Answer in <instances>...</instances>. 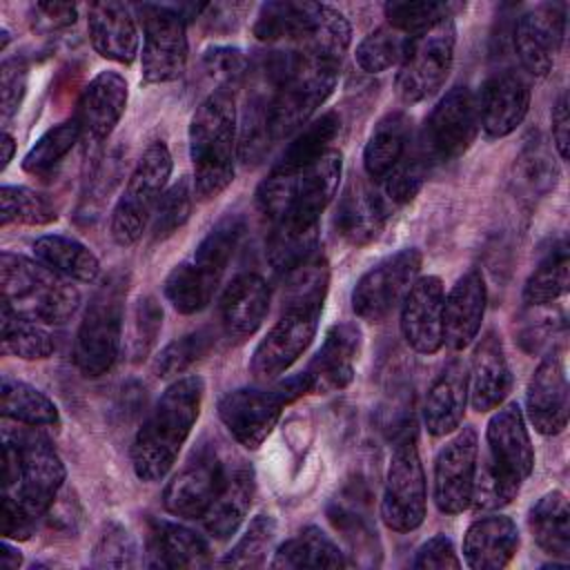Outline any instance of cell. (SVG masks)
I'll return each mask as SVG.
<instances>
[{"label":"cell","mask_w":570,"mask_h":570,"mask_svg":"<svg viewBox=\"0 0 570 570\" xmlns=\"http://www.w3.org/2000/svg\"><path fill=\"white\" fill-rule=\"evenodd\" d=\"M327 287L330 265L321 254L287 274L281 316L249 358V372L256 381L278 379L305 354L316 336Z\"/></svg>","instance_id":"cell-1"},{"label":"cell","mask_w":570,"mask_h":570,"mask_svg":"<svg viewBox=\"0 0 570 570\" xmlns=\"http://www.w3.org/2000/svg\"><path fill=\"white\" fill-rule=\"evenodd\" d=\"M534 470V448L519 403H501L485 425V452L476 459L472 505L492 512L510 505Z\"/></svg>","instance_id":"cell-2"},{"label":"cell","mask_w":570,"mask_h":570,"mask_svg":"<svg viewBox=\"0 0 570 570\" xmlns=\"http://www.w3.org/2000/svg\"><path fill=\"white\" fill-rule=\"evenodd\" d=\"M205 383L200 376H178L158 396L131 443V468L145 483L167 476L198 421Z\"/></svg>","instance_id":"cell-3"},{"label":"cell","mask_w":570,"mask_h":570,"mask_svg":"<svg viewBox=\"0 0 570 570\" xmlns=\"http://www.w3.org/2000/svg\"><path fill=\"white\" fill-rule=\"evenodd\" d=\"M238 111L234 89L216 87L189 120V160L194 196L203 203L220 196L234 180Z\"/></svg>","instance_id":"cell-4"},{"label":"cell","mask_w":570,"mask_h":570,"mask_svg":"<svg viewBox=\"0 0 570 570\" xmlns=\"http://www.w3.org/2000/svg\"><path fill=\"white\" fill-rule=\"evenodd\" d=\"M0 289L4 307L45 325L69 321L82 301L73 281L11 252L0 254Z\"/></svg>","instance_id":"cell-5"},{"label":"cell","mask_w":570,"mask_h":570,"mask_svg":"<svg viewBox=\"0 0 570 570\" xmlns=\"http://www.w3.org/2000/svg\"><path fill=\"white\" fill-rule=\"evenodd\" d=\"M243 232L245 225L240 216L220 218L198 243L194 254L167 274L163 292L176 312L196 314L212 303Z\"/></svg>","instance_id":"cell-6"},{"label":"cell","mask_w":570,"mask_h":570,"mask_svg":"<svg viewBox=\"0 0 570 570\" xmlns=\"http://www.w3.org/2000/svg\"><path fill=\"white\" fill-rule=\"evenodd\" d=\"M341 171L343 156L334 147L301 169L285 171L272 167L256 189V203L269 220L285 216L321 220V214L336 196Z\"/></svg>","instance_id":"cell-7"},{"label":"cell","mask_w":570,"mask_h":570,"mask_svg":"<svg viewBox=\"0 0 570 570\" xmlns=\"http://www.w3.org/2000/svg\"><path fill=\"white\" fill-rule=\"evenodd\" d=\"M65 483V465L49 439L38 432H7L2 445V488L33 517H45Z\"/></svg>","instance_id":"cell-8"},{"label":"cell","mask_w":570,"mask_h":570,"mask_svg":"<svg viewBox=\"0 0 570 570\" xmlns=\"http://www.w3.org/2000/svg\"><path fill=\"white\" fill-rule=\"evenodd\" d=\"M341 67L289 51V62L267 96V134L272 142L303 129L314 111L330 98Z\"/></svg>","instance_id":"cell-9"},{"label":"cell","mask_w":570,"mask_h":570,"mask_svg":"<svg viewBox=\"0 0 570 570\" xmlns=\"http://www.w3.org/2000/svg\"><path fill=\"white\" fill-rule=\"evenodd\" d=\"M127 287V272L116 269L89 298L73 345V363L82 376H102L116 363L122 343Z\"/></svg>","instance_id":"cell-10"},{"label":"cell","mask_w":570,"mask_h":570,"mask_svg":"<svg viewBox=\"0 0 570 570\" xmlns=\"http://www.w3.org/2000/svg\"><path fill=\"white\" fill-rule=\"evenodd\" d=\"M171 174V154L165 140H154L147 145L142 156L138 158L129 180L118 196L114 212H111V238L129 247L134 245L156 212L160 196L165 194L167 180Z\"/></svg>","instance_id":"cell-11"},{"label":"cell","mask_w":570,"mask_h":570,"mask_svg":"<svg viewBox=\"0 0 570 570\" xmlns=\"http://www.w3.org/2000/svg\"><path fill=\"white\" fill-rule=\"evenodd\" d=\"M479 129L476 96L470 87L456 85L428 114L414 149L428 169L441 167L461 158Z\"/></svg>","instance_id":"cell-12"},{"label":"cell","mask_w":570,"mask_h":570,"mask_svg":"<svg viewBox=\"0 0 570 570\" xmlns=\"http://www.w3.org/2000/svg\"><path fill=\"white\" fill-rule=\"evenodd\" d=\"M425 510L428 490L416 445V432L403 430L394 441L387 463L381 519L394 532H412L423 523Z\"/></svg>","instance_id":"cell-13"},{"label":"cell","mask_w":570,"mask_h":570,"mask_svg":"<svg viewBox=\"0 0 570 570\" xmlns=\"http://www.w3.org/2000/svg\"><path fill=\"white\" fill-rule=\"evenodd\" d=\"M454 47L456 27L452 18L412 36L396 73V94L405 105L423 102L445 85L454 65Z\"/></svg>","instance_id":"cell-14"},{"label":"cell","mask_w":570,"mask_h":570,"mask_svg":"<svg viewBox=\"0 0 570 570\" xmlns=\"http://www.w3.org/2000/svg\"><path fill=\"white\" fill-rule=\"evenodd\" d=\"M142 24V80L149 85L176 80L187 65V18L180 7L136 4Z\"/></svg>","instance_id":"cell-15"},{"label":"cell","mask_w":570,"mask_h":570,"mask_svg":"<svg viewBox=\"0 0 570 570\" xmlns=\"http://www.w3.org/2000/svg\"><path fill=\"white\" fill-rule=\"evenodd\" d=\"M423 254L405 247L370 267L352 289V309L361 321L381 323L401 307L419 278Z\"/></svg>","instance_id":"cell-16"},{"label":"cell","mask_w":570,"mask_h":570,"mask_svg":"<svg viewBox=\"0 0 570 570\" xmlns=\"http://www.w3.org/2000/svg\"><path fill=\"white\" fill-rule=\"evenodd\" d=\"M289 399L281 383L272 387H238L220 396L218 419L247 450H256L276 428Z\"/></svg>","instance_id":"cell-17"},{"label":"cell","mask_w":570,"mask_h":570,"mask_svg":"<svg viewBox=\"0 0 570 570\" xmlns=\"http://www.w3.org/2000/svg\"><path fill=\"white\" fill-rule=\"evenodd\" d=\"M479 436L472 425L454 430V436L436 452L432 497L441 512L461 514L472 505Z\"/></svg>","instance_id":"cell-18"},{"label":"cell","mask_w":570,"mask_h":570,"mask_svg":"<svg viewBox=\"0 0 570 570\" xmlns=\"http://www.w3.org/2000/svg\"><path fill=\"white\" fill-rule=\"evenodd\" d=\"M225 472L227 463H223L218 452L209 445H200L165 485V510L178 519H203L225 479Z\"/></svg>","instance_id":"cell-19"},{"label":"cell","mask_w":570,"mask_h":570,"mask_svg":"<svg viewBox=\"0 0 570 570\" xmlns=\"http://www.w3.org/2000/svg\"><path fill=\"white\" fill-rule=\"evenodd\" d=\"M566 33V11L561 4L543 2L523 11L514 24V51L523 69L543 78L552 71L554 56Z\"/></svg>","instance_id":"cell-20"},{"label":"cell","mask_w":570,"mask_h":570,"mask_svg":"<svg viewBox=\"0 0 570 570\" xmlns=\"http://www.w3.org/2000/svg\"><path fill=\"white\" fill-rule=\"evenodd\" d=\"M445 289L439 276H419L401 303V334L419 354H436L443 347Z\"/></svg>","instance_id":"cell-21"},{"label":"cell","mask_w":570,"mask_h":570,"mask_svg":"<svg viewBox=\"0 0 570 570\" xmlns=\"http://www.w3.org/2000/svg\"><path fill=\"white\" fill-rule=\"evenodd\" d=\"M525 416L543 436L561 434L568 425V376L559 352L541 358L525 390Z\"/></svg>","instance_id":"cell-22"},{"label":"cell","mask_w":570,"mask_h":570,"mask_svg":"<svg viewBox=\"0 0 570 570\" xmlns=\"http://www.w3.org/2000/svg\"><path fill=\"white\" fill-rule=\"evenodd\" d=\"M530 96V85L521 73L512 69L492 73L476 98L479 125L485 136L503 138L512 134L528 116Z\"/></svg>","instance_id":"cell-23"},{"label":"cell","mask_w":570,"mask_h":570,"mask_svg":"<svg viewBox=\"0 0 570 570\" xmlns=\"http://www.w3.org/2000/svg\"><path fill=\"white\" fill-rule=\"evenodd\" d=\"M361 341L363 338L356 323H336L325 332L318 352L303 370L312 383V394L336 392L352 383Z\"/></svg>","instance_id":"cell-24"},{"label":"cell","mask_w":570,"mask_h":570,"mask_svg":"<svg viewBox=\"0 0 570 570\" xmlns=\"http://www.w3.org/2000/svg\"><path fill=\"white\" fill-rule=\"evenodd\" d=\"M488 289L481 269L470 267L445 294L443 301V345L461 352L474 343L485 314Z\"/></svg>","instance_id":"cell-25"},{"label":"cell","mask_w":570,"mask_h":570,"mask_svg":"<svg viewBox=\"0 0 570 570\" xmlns=\"http://www.w3.org/2000/svg\"><path fill=\"white\" fill-rule=\"evenodd\" d=\"M470 374V405L476 412L497 410L512 392V370L497 330L483 332L472 352Z\"/></svg>","instance_id":"cell-26"},{"label":"cell","mask_w":570,"mask_h":570,"mask_svg":"<svg viewBox=\"0 0 570 570\" xmlns=\"http://www.w3.org/2000/svg\"><path fill=\"white\" fill-rule=\"evenodd\" d=\"M127 98V80L118 71H100L94 76L82 89L76 109L82 138L91 142L105 140L122 118Z\"/></svg>","instance_id":"cell-27"},{"label":"cell","mask_w":570,"mask_h":570,"mask_svg":"<svg viewBox=\"0 0 570 570\" xmlns=\"http://www.w3.org/2000/svg\"><path fill=\"white\" fill-rule=\"evenodd\" d=\"M269 285L254 272L238 274L220 294V327L232 341H245L263 325L269 312Z\"/></svg>","instance_id":"cell-28"},{"label":"cell","mask_w":570,"mask_h":570,"mask_svg":"<svg viewBox=\"0 0 570 570\" xmlns=\"http://www.w3.org/2000/svg\"><path fill=\"white\" fill-rule=\"evenodd\" d=\"M470 401V374L461 358H452L432 381L423 401V425L432 436L461 428Z\"/></svg>","instance_id":"cell-29"},{"label":"cell","mask_w":570,"mask_h":570,"mask_svg":"<svg viewBox=\"0 0 570 570\" xmlns=\"http://www.w3.org/2000/svg\"><path fill=\"white\" fill-rule=\"evenodd\" d=\"M91 47L107 60L129 65L138 53V27L131 7L122 2H94L87 11Z\"/></svg>","instance_id":"cell-30"},{"label":"cell","mask_w":570,"mask_h":570,"mask_svg":"<svg viewBox=\"0 0 570 570\" xmlns=\"http://www.w3.org/2000/svg\"><path fill=\"white\" fill-rule=\"evenodd\" d=\"M519 548V528L505 514H485L463 537V559L472 570H501Z\"/></svg>","instance_id":"cell-31"},{"label":"cell","mask_w":570,"mask_h":570,"mask_svg":"<svg viewBox=\"0 0 570 570\" xmlns=\"http://www.w3.org/2000/svg\"><path fill=\"white\" fill-rule=\"evenodd\" d=\"M256 492L254 470L247 463L227 465L225 479L203 514V525L214 539H229L245 521Z\"/></svg>","instance_id":"cell-32"},{"label":"cell","mask_w":570,"mask_h":570,"mask_svg":"<svg viewBox=\"0 0 570 570\" xmlns=\"http://www.w3.org/2000/svg\"><path fill=\"white\" fill-rule=\"evenodd\" d=\"M412 151V118L405 111L385 114L372 129L363 149V169L372 183H381Z\"/></svg>","instance_id":"cell-33"},{"label":"cell","mask_w":570,"mask_h":570,"mask_svg":"<svg viewBox=\"0 0 570 570\" xmlns=\"http://www.w3.org/2000/svg\"><path fill=\"white\" fill-rule=\"evenodd\" d=\"M147 548L149 566L158 568H205L212 563L209 546L200 534L165 519L149 523Z\"/></svg>","instance_id":"cell-34"},{"label":"cell","mask_w":570,"mask_h":570,"mask_svg":"<svg viewBox=\"0 0 570 570\" xmlns=\"http://www.w3.org/2000/svg\"><path fill=\"white\" fill-rule=\"evenodd\" d=\"M387 218L390 214L376 189L361 180H352L341 196L334 223L347 243L367 245L381 234Z\"/></svg>","instance_id":"cell-35"},{"label":"cell","mask_w":570,"mask_h":570,"mask_svg":"<svg viewBox=\"0 0 570 570\" xmlns=\"http://www.w3.org/2000/svg\"><path fill=\"white\" fill-rule=\"evenodd\" d=\"M323 2H267L261 7L256 22H254V36L261 42H287L301 47L312 31L316 29L321 20Z\"/></svg>","instance_id":"cell-36"},{"label":"cell","mask_w":570,"mask_h":570,"mask_svg":"<svg viewBox=\"0 0 570 570\" xmlns=\"http://www.w3.org/2000/svg\"><path fill=\"white\" fill-rule=\"evenodd\" d=\"M321 220L285 216L272 220V232L267 238V261L276 274L287 276L305 261H309L318 249Z\"/></svg>","instance_id":"cell-37"},{"label":"cell","mask_w":570,"mask_h":570,"mask_svg":"<svg viewBox=\"0 0 570 570\" xmlns=\"http://www.w3.org/2000/svg\"><path fill=\"white\" fill-rule=\"evenodd\" d=\"M31 252L36 261H40L42 265H47L49 269L69 281L94 283L100 274L98 256L71 236L45 234L33 240Z\"/></svg>","instance_id":"cell-38"},{"label":"cell","mask_w":570,"mask_h":570,"mask_svg":"<svg viewBox=\"0 0 570 570\" xmlns=\"http://www.w3.org/2000/svg\"><path fill=\"white\" fill-rule=\"evenodd\" d=\"M272 568L301 570V568H345L341 548L316 525L303 528L296 537L281 543L269 561Z\"/></svg>","instance_id":"cell-39"},{"label":"cell","mask_w":570,"mask_h":570,"mask_svg":"<svg viewBox=\"0 0 570 570\" xmlns=\"http://www.w3.org/2000/svg\"><path fill=\"white\" fill-rule=\"evenodd\" d=\"M530 532L537 546L557 559L568 561L570 557V508L561 490L546 492L532 508L528 517Z\"/></svg>","instance_id":"cell-40"},{"label":"cell","mask_w":570,"mask_h":570,"mask_svg":"<svg viewBox=\"0 0 570 570\" xmlns=\"http://www.w3.org/2000/svg\"><path fill=\"white\" fill-rule=\"evenodd\" d=\"M0 412L4 419L27 428H58L60 414L56 403L33 385L18 381L9 374L2 376Z\"/></svg>","instance_id":"cell-41"},{"label":"cell","mask_w":570,"mask_h":570,"mask_svg":"<svg viewBox=\"0 0 570 570\" xmlns=\"http://www.w3.org/2000/svg\"><path fill=\"white\" fill-rule=\"evenodd\" d=\"M0 330H2L4 354H11L24 361H40V358H49L56 352V338L45 323L18 316L4 305L0 316Z\"/></svg>","instance_id":"cell-42"},{"label":"cell","mask_w":570,"mask_h":570,"mask_svg":"<svg viewBox=\"0 0 570 570\" xmlns=\"http://www.w3.org/2000/svg\"><path fill=\"white\" fill-rule=\"evenodd\" d=\"M338 129H341V118L334 111H327V114L309 120L303 129L296 131V136L283 149L274 169L292 171V169H301V167L314 163L318 156H323L327 149H332L330 142L336 138Z\"/></svg>","instance_id":"cell-43"},{"label":"cell","mask_w":570,"mask_h":570,"mask_svg":"<svg viewBox=\"0 0 570 570\" xmlns=\"http://www.w3.org/2000/svg\"><path fill=\"white\" fill-rule=\"evenodd\" d=\"M570 283V256L568 245L559 243L546 254L523 285V301L530 307L552 305L568 292Z\"/></svg>","instance_id":"cell-44"},{"label":"cell","mask_w":570,"mask_h":570,"mask_svg":"<svg viewBox=\"0 0 570 570\" xmlns=\"http://www.w3.org/2000/svg\"><path fill=\"white\" fill-rule=\"evenodd\" d=\"M412 36L390 27L387 22L370 31L356 47V65L365 73H381L394 65H401Z\"/></svg>","instance_id":"cell-45"},{"label":"cell","mask_w":570,"mask_h":570,"mask_svg":"<svg viewBox=\"0 0 570 570\" xmlns=\"http://www.w3.org/2000/svg\"><path fill=\"white\" fill-rule=\"evenodd\" d=\"M2 225H49L58 218L56 205L40 191L22 185H2L0 189Z\"/></svg>","instance_id":"cell-46"},{"label":"cell","mask_w":570,"mask_h":570,"mask_svg":"<svg viewBox=\"0 0 570 570\" xmlns=\"http://www.w3.org/2000/svg\"><path fill=\"white\" fill-rule=\"evenodd\" d=\"M276 539V519L272 514H256L232 550L220 559L223 568H261Z\"/></svg>","instance_id":"cell-47"},{"label":"cell","mask_w":570,"mask_h":570,"mask_svg":"<svg viewBox=\"0 0 570 570\" xmlns=\"http://www.w3.org/2000/svg\"><path fill=\"white\" fill-rule=\"evenodd\" d=\"M80 138H82V134H80V125L76 122V118L49 127L36 140V145L24 154L22 169L29 174L49 171L53 165L60 163V158H65L73 149V145Z\"/></svg>","instance_id":"cell-48"},{"label":"cell","mask_w":570,"mask_h":570,"mask_svg":"<svg viewBox=\"0 0 570 570\" xmlns=\"http://www.w3.org/2000/svg\"><path fill=\"white\" fill-rule=\"evenodd\" d=\"M216 338L212 330H196L185 334L169 345H165L154 358V374L158 379H169L187 372L196 361H200L212 347Z\"/></svg>","instance_id":"cell-49"},{"label":"cell","mask_w":570,"mask_h":570,"mask_svg":"<svg viewBox=\"0 0 570 570\" xmlns=\"http://www.w3.org/2000/svg\"><path fill=\"white\" fill-rule=\"evenodd\" d=\"M383 11L390 27L407 36H416L439 24L441 20L452 18L454 4L434 0H392L383 7Z\"/></svg>","instance_id":"cell-50"},{"label":"cell","mask_w":570,"mask_h":570,"mask_svg":"<svg viewBox=\"0 0 570 570\" xmlns=\"http://www.w3.org/2000/svg\"><path fill=\"white\" fill-rule=\"evenodd\" d=\"M191 205H194V185L189 176H183L160 196L149 223L151 236L156 240H163L174 232H178L187 223L191 214Z\"/></svg>","instance_id":"cell-51"},{"label":"cell","mask_w":570,"mask_h":570,"mask_svg":"<svg viewBox=\"0 0 570 570\" xmlns=\"http://www.w3.org/2000/svg\"><path fill=\"white\" fill-rule=\"evenodd\" d=\"M160 327H163V309L158 301L151 294L140 296L131 309V327H129V341H127V352L134 363L142 361L154 350Z\"/></svg>","instance_id":"cell-52"},{"label":"cell","mask_w":570,"mask_h":570,"mask_svg":"<svg viewBox=\"0 0 570 570\" xmlns=\"http://www.w3.org/2000/svg\"><path fill=\"white\" fill-rule=\"evenodd\" d=\"M136 552H138L136 541L127 532V528L120 525L118 521H109L94 546L91 566L94 568H131L136 566Z\"/></svg>","instance_id":"cell-53"},{"label":"cell","mask_w":570,"mask_h":570,"mask_svg":"<svg viewBox=\"0 0 570 570\" xmlns=\"http://www.w3.org/2000/svg\"><path fill=\"white\" fill-rule=\"evenodd\" d=\"M203 67L223 89H234L249 73V60L236 47L207 49L203 56Z\"/></svg>","instance_id":"cell-54"},{"label":"cell","mask_w":570,"mask_h":570,"mask_svg":"<svg viewBox=\"0 0 570 570\" xmlns=\"http://www.w3.org/2000/svg\"><path fill=\"white\" fill-rule=\"evenodd\" d=\"M27 91V62L22 58H7L0 67V111L2 122L20 109V102Z\"/></svg>","instance_id":"cell-55"},{"label":"cell","mask_w":570,"mask_h":570,"mask_svg":"<svg viewBox=\"0 0 570 570\" xmlns=\"http://www.w3.org/2000/svg\"><path fill=\"white\" fill-rule=\"evenodd\" d=\"M412 568L416 570H459L461 559L450 537L434 534L423 546H419Z\"/></svg>","instance_id":"cell-56"},{"label":"cell","mask_w":570,"mask_h":570,"mask_svg":"<svg viewBox=\"0 0 570 570\" xmlns=\"http://www.w3.org/2000/svg\"><path fill=\"white\" fill-rule=\"evenodd\" d=\"M519 167L523 174V185H528L530 191H548L550 187H554V180L559 176L554 160H550V156L541 149V147H532L528 149L521 158H519Z\"/></svg>","instance_id":"cell-57"},{"label":"cell","mask_w":570,"mask_h":570,"mask_svg":"<svg viewBox=\"0 0 570 570\" xmlns=\"http://www.w3.org/2000/svg\"><path fill=\"white\" fill-rule=\"evenodd\" d=\"M38 517H33L13 494H2V537L24 541L33 534Z\"/></svg>","instance_id":"cell-58"},{"label":"cell","mask_w":570,"mask_h":570,"mask_svg":"<svg viewBox=\"0 0 570 570\" xmlns=\"http://www.w3.org/2000/svg\"><path fill=\"white\" fill-rule=\"evenodd\" d=\"M33 11L40 22H45L49 29H62L76 22L78 7L71 2H36Z\"/></svg>","instance_id":"cell-59"},{"label":"cell","mask_w":570,"mask_h":570,"mask_svg":"<svg viewBox=\"0 0 570 570\" xmlns=\"http://www.w3.org/2000/svg\"><path fill=\"white\" fill-rule=\"evenodd\" d=\"M552 142L561 160L568 158V145H570V114H568V96L566 91L559 96V100L552 107Z\"/></svg>","instance_id":"cell-60"},{"label":"cell","mask_w":570,"mask_h":570,"mask_svg":"<svg viewBox=\"0 0 570 570\" xmlns=\"http://www.w3.org/2000/svg\"><path fill=\"white\" fill-rule=\"evenodd\" d=\"M20 563H22L20 550L13 548V546L9 543V539H4L2 546H0V568H4V570H16V568H20Z\"/></svg>","instance_id":"cell-61"},{"label":"cell","mask_w":570,"mask_h":570,"mask_svg":"<svg viewBox=\"0 0 570 570\" xmlns=\"http://www.w3.org/2000/svg\"><path fill=\"white\" fill-rule=\"evenodd\" d=\"M2 169L13 160V151H16V142H13V136L9 131L2 134Z\"/></svg>","instance_id":"cell-62"},{"label":"cell","mask_w":570,"mask_h":570,"mask_svg":"<svg viewBox=\"0 0 570 570\" xmlns=\"http://www.w3.org/2000/svg\"><path fill=\"white\" fill-rule=\"evenodd\" d=\"M7 42H9V31H7V29H2V49L7 47Z\"/></svg>","instance_id":"cell-63"}]
</instances>
